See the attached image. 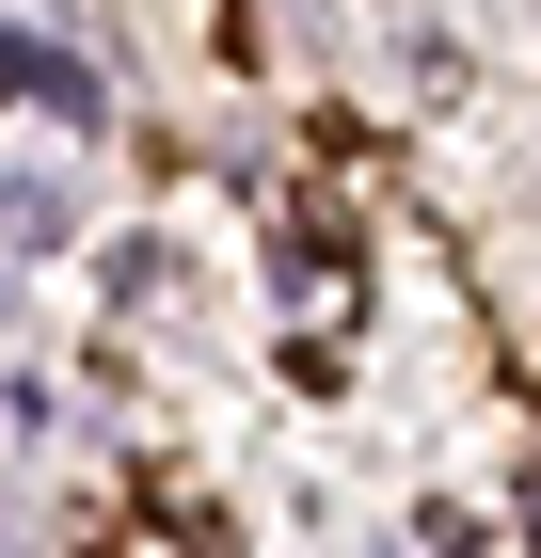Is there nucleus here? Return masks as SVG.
Instances as JSON below:
<instances>
[{
	"label": "nucleus",
	"mask_w": 541,
	"mask_h": 558,
	"mask_svg": "<svg viewBox=\"0 0 541 558\" xmlns=\"http://www.w3.org/2000/svg\"><path fill=\"white\" fill-rule=\"evenodd\" d=\"M0 240H64V192L48 175H0Z\"/></svg>",
	"instance_id": "1"
},
{
	"label": "nucleus",
	"mask_w": 541,
	"mask_h": 558,
	"mask_svg": "<svg viewBox=\"0 0 541 558\" xmlns=\"http://www.w3.org/2000/svg\"><path fill=\"white\" fill-rule=\"evenodd\" d=\"M16 81H48V96H64V112H81V96H96V81H81V64H33V48L0 33V96H16Z\"/></svg>",
	"instance_id": "2"
}]
</instances>
